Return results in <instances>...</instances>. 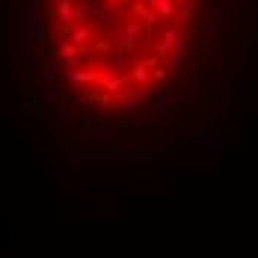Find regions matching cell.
Masks as SVG:
<instances>
[{"label":"cell","instance_id":"cell-19","mask_svg":"<svg viewBox=\"0 0 258 258\" xmlns=\"http://www.w3.org/2000/svg\"><path fill=\"white\" fill-rule=\"evenodd\" d=\"M95 107H98L101 113H113V110L119 107V101H116V95H107V92H101V95H98V104H95Z\"/></svg>","mask_w":258,"mask_h":258},{"label":"cell","instance_id":"cell-10","mask_svg":"<svg viewBox=\"0 0 258 258\" xmlns=\"http://www.w3.org/2000/svg\"><path fill=\"white\" fill-rule=\"evenodd\" d=\"M59 98H62L59 83H56L53 78H45V80H42V101L48 104V107H56V104H59Z\"/></svg>","mask_w":258,"mask_h":258},{"label":"cell","instance_id":"cell-1","mask_svg":"<svg viewBox=\"0 0 258 258\" xmlns=\"http://www.w3.org/2000/svg\"><path fill=\"white\" fill-rule=\"evenodd\" d=\"M45 36H48V15L42 9V0H30V9H27V42L42 45Z\"/></svg>","mask_w":258,"mask_h":258},{"label":"cell","instance_id":"cell-27","mask_svg":"<svg viewBox=\"0 0 258 258\" xmlns=\"http://www.w3.org/2000/svg\"><path fill=\"white\" fill-rule=\"evenodd\" d=\"M104 3H107V6H113V9H119V6H122L125 0H104Z\"/></svg>","mask_w":258,"mask_h":258},{"label":"cell","instance_id":"cell-21","mask_svg":"<svg viewBox=\"0 0 258 258\" xmlns=\"http://www.w3.org/2000/svg\"><path fill=\"white\" fill-rule=\"evenodd\" d=\"M98 95H101V89L89 86V89H83L78 95V104H83V107H86V104H98Z\"/></svg>","mask_w":258,"mask_h":258},{"label":"cell","instance_id":"cell-17","mask_svg":"<svg viewBox=\"0 0 258 258\" xmlns=\"http://www.w3.org/2000/svg\"><path fill=\"white\" fill-rule=\"evenodd\" d=\"M196 15H199V0H190L187 6H181V9H178V18L184 21V24L196 21Z\"/></svg>","mask_w":258,"mask_h":258},{"label":"cell","instance_id":"cell-28","mask_svg":"<svg viewBox=\"0 0 258 258\" xmlns=\"http://www.w3.org/2000/svg\"><path fill=\"white\" fill-rule=\"evenodd\" d=\"M0 56H3V15H0Z\"/></svg>","mask_w":258,"mask_h":258},{"label":"cell","instance_id":"cell-8","mask_svg":"<svg viewBox=\"0 0 258 258\" xmlns=\"http://www.w3.org/2000/svg\"><path fill=\"white\" fill-rule=\"evenodd\" d=\"M56 21H62V27L66 24H75V15H78V3L75 0H56V6H53L51 12Z\"/></svg>","mask_w":258,"mask_h":258},{"label":"cell","instance_id":"cell-22","mask_svg":"<svg viewBox=\"0 0 258 258\" xmlns=\"http://www.w3.org/2000/svg\"><path fill=\"white\" fill-rule=\"evenodd\" d=\"M134 62H137V59H134L131 53H119V56H116V69H119L122 75H128L131 69H134Z\"/></svg>","mask_w":258,"mask_h":258},{"label":"cell","instance_id":"cell-13","mask_svg":"<svg viewBox=\"0 0 258 258\" xmlns=\"http://www.w3.org/2000/svg\"><path fill=\"white\" fill-rule=\"evenodd\" d=\"M160 42H163V45H169V51H172V53H181V51H184V45H187L178 30H169V27L160 33Z\"/></svg>","mask_w":258,"mask_h":258},{"label":"cell","instance_id":"cell-4","mask_svg":"<svg viewBox=\"0 0 258 258\" xmlns=\"http://www.w3.org/2000/svg\"><path fill=\"white\" fill-rule=\"evenodd\" d=\"M78 137L80 140H98V143L116 146V149L125 146V134H119V131H101V128H95V122H92V125H80Z\"/></svg>","mask_w":258,"mask_h":258},{"label":"cell","instance_id":"cell-20","mask_svg":"<svg viewBox=\"0 0 258 258\" xmlns=\"http://www.w3.org/2000/svg\"><path fill=\"white\" fill-rule=\"evenodd\" d=\"M125 80H128L125 75H116V78L104 86V92H107V95H119V92H125Z\"/></svg>","mask_w":258,"mask_h":258},{"label":"cell","instance_id":"cell-30","mask_svg":"<svg viewBox=\"0 0 258 258\" xmlns=\"http://www.w3.org/2000/svg\"><path fill=\"white\" fill-rule=\"evenodd\" d=\"M146 3H152V0H146Z\"/></svg>","mask_w":258,"mask_h":258},{"label":"cell","instance_id":"cell-6","mask_svg":"<svg viewBox=\"0 0 258 258\" xmlns=\"http://www.w3.org/2000/svg\"><path fill=\"white\" fill-rule=\"evenodd\" d=\"M80 6L86 9V15H89L92 21H98V24H104V27H110L113 21H119V9L107 6L104 0H83Z\"/></svg>","mask_w":258,"mask_h":258},{"label":"cell","instance_id":"cell-9","mask_svg":"<svg viewBox=\"0 0 258 258\" xmlns=\"http://www.w3.org/2000/svg\"><path fill=\"white\" fill-rule=\"evenodd\" d=\"M56 59L62 62V66H78L80 59V51L75 42H69V39H62L59 45H56Z\"/></svg>","mask_w":258,"mask_h":258},{"label":"cell","instance_id":"cell-25","mask_svg":"<svg viewBox=\"0 0 258 258\" xmlns=\"http://www.w3.org/2000/svg\"><path fill=\"white\" fill-rule=\"evenodd\" d=\"M166 78H169V72H166V69H160V66H157V69H152V80H157V83H166Z\"/></svg>","mask_w":258,"mask_h":258},{"label":"cell","instance_id":"cell-12","mask_svg":"<svg viewBox=\"0 0 258 258\" xmlns=\"http://www.w3.org/2000/svg\"><path fill=\"white\" fill-rule=\"evenodd\" d=\"M134 18H137V21H146V24H157V21H160L157 12L146 3V0H134Z\"/></svg>","mask_w":258,"mask_h":258},{"label":"cell","instance_id":"cell-2","mask_svg":"<svg viewBox=\"0 0 258 258\" xmlns=\"http://www.w3.org/2000/svg\"><path fill=\"white\" fill-rule=\"evenodd\" d=\"M140 42H143V21H137V18L122 21V27L116 30V48H119V53H131Z\"/></svg>","mask_w":258,"mask_h":258},{"label":"cell","instance_id":"cell-23","mask_svg":"<svg viewBox=\"0 0 258 258\" xmlns=\"http://www.w3.org/2000/svg\"><path fill=\"white\" fill-rule=\"evenodd\" d=\"M205 18H208V30H217L220 21H223V9H220V6H217V9H208Z\"/></svg>","mask_w":258,"mask_h":258},{"label":"cell","instance_id":"cell-16","mask_svg":"<svg viewBox=\"0 0 258 258\" xmlns=\"http://www.w3.org/2000/svg\"><path fill=\"white\" fill-rule=\"evenodd\" d=\"M113 48H116V45H113L107 36H95V39H92V51L98 53V59L110 56V53H113Z\"/></svg>","mask_w":258,"mask_h":258},{"label":"cell","instance_id":"cell-15","mask_svg":"<svg viewBox=\"0 0 258 258\" xmlns=\"http://www.w3.org/2000/svg\"><path fill=\"white\" fill-rule=\"evenodd\" d=\"M56 160H59V166L66 169V172H72V175H78V163H80V155H78V149H69V152H59L56 155Z\"/></svg>","mask_w":258,"mask_h":258},{"label":"cell","instance_id":"cell-3","mask_svg":"<svg viewBox=\"0 0 258 258\" xmlns=\"http://www.w3.org/2000/svg\"><path fill=\"white\" fill-rule=\"evenodd\" d=\"M152 98V89L149 86H125V92H119L116 95V101H119V107L125 110V113H140L143 110V104Z\"/></svg>","mask_w":258,"mask_h":258},{"label":"cell","instance_id":"cell-11","mask_svg":"<svg viewBox=\"0 0 258 258\" xmlns=\"http://www.w3.org/2000/svg\"><path fill=\"white\" fill-rule=\"evenodd\" d=\"M66 78H69V83H72V86H75V92H83V86H86V83H89V80H86V69H83V66H66Z\"/></svg>","mask_w":258,"mask_h":258},{"label":"cell","instance_id":"cell-24","mask_svg":"<svg viewBox=\"0 0 258 258\" xmlns=\"http://www.w3.org/2000/svg\"><path fill=\"white\" fill-rule=\"evenodd\" d=\"M163 62H166L169 69H175V72L184 69V56H181V53H169V56H163Z\"/></svg>","mask_w":258,"mask_h":258},{"label":"cell","instance_id":"cell-5","mask_svg":"<svg viewBox=\"0 0 258 258\" xmlns=\"http://www.w3.org/2000/svg\"><path fill=\"white\" fill-rule=\"evenodd\" d=\"M62 33L69 36V42H75L78 45V51H80V56H86L89 53V42L95 39V27H89V24H66L62 27Z\"/></svg>","mask_w":258,"mask_h":258},{"label":"cell","instance_id":"cell-7","mask_svg":"<svg viewBox=\"0 0 258 258\" xmlns=\"http://www.w3.org/2000/svg\"><path fill=\"white\" fill-rule=\"evenodd\" d=\"M160 66V56H143V59H137L134 62V69L128 72V78L134 80V86H149V80H152V69Z\"/></svg>","mask_w":258,"mask_h":258},{"label":"cell","instance_id":"cell-18","mask_svg":"<svg viewBox=\"0 0 258 258\" xmlns=\"http://www.w3.org/2000/svg\"><path fill=\"white\" fill-rule=\"evenodd\" d=\"M155 104H157V110H160V116H166L172 107H175V95H169V92H160L155 98Z\"/></svg>","mask_w":258,"mask_h":258},{"label":"cell","instance_id":"cell-29","mask_svg":"<svg viewBox=\"0 0 258 258\" xmlns=\"http://www.w3.org/2000/svg\"><path fill=\"white\" fill-rule=\"evenodd\" d=\"M172 3H175V6H178V9H181V6H187L190 0H172Z\"/></svg>","mask_w":258,"mask_h":258},{"label":"cell","instance_id":"cell-26","mask_svg":"<svg viewBox=\"0 0 258 258\" xmlns=\"http://www.w3.org/2000/svg\"><path fill=\"white\" fill-rule=\"evenodd\" d=\"M15 110H18V113H21V119H24L27 125H30V122H33V107H15Z\"/></svg>","mask_w":258,"mask_h":258},{"label":"cell","instance_id":"cell-14","mask_svg":"<svg viewBox=\"0 0 258 258\" xmlns=\"http://www.w3.org/2000/svg\"><path fill=\"white\" fill-rule=\"evenodd\" d=\"M149 6L157 12V18H160V21H169V18H175V15H178V6H175L172 0H152Z\"/></svg>","mask_w":258,"mask_h":258}]
</instances>
